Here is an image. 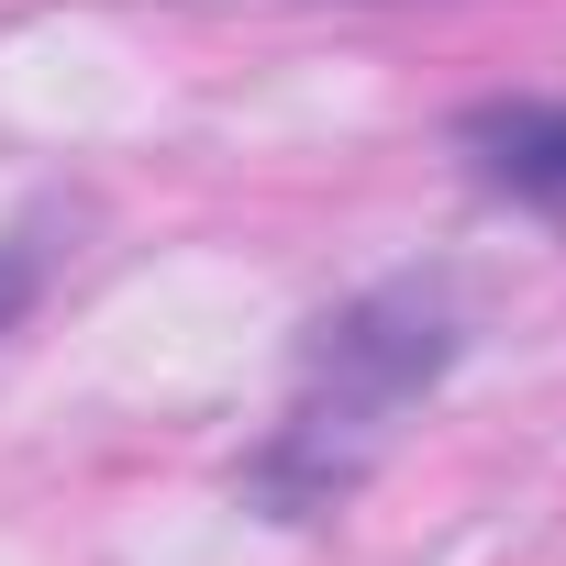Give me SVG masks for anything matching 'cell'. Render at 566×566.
Returning <instances> with one entry per match:
<instances>
[{
  "label": "cell",
  "instance_id": "obj_4",
  "mask_svg": "<svg viewBox=\"0 0 566 566\" xmlns=\"http://www.w3.org/2000/svg\"><path fill=\"white\" fill-rule=\"evenodd\" d=\"M45 277H56V255H45V233H34V222H23V233H0V334H23V323H34Z\"/></svg>",
  "mask_w": 566,
  "mask_h": 566
},
{
  "label": "cell",
  "instance_id": "obj_2",
  "mask_svg": "<svg viewBox=\"0 0 566 566\" xmlns=\"http://www.w3.org/2000/svg\"><path fill=\"white\" fill-rule=\"evenodd\" d=\"M455 156L489 200L533 211V222H566V90H500V101H467L455 112Z\"/></svg>",
  "mask_w": 566,
  "mask_h": 566
},
{
  "label": "cell",
  "instance_id": "obj_1",
  "mask_svg": "<svg viewBox=\"0 0 566 566\" xmlns=\"http://www.w3.org/2000/svg\"><path fill=\"white\" fill-rule=\"evenodd\" d=\"M467 356V312L444 277H378V290L334 301L312 334H301V400L356 422V433H389V411L433 400Z\"/></svg>",
  "mask_w": 566,
  "mask_h": 566
},
{
  "label": "cell",
  "instance_id": "obj_3",
  "mask_svg": "<svg viewBox=\"0 0 566 566\" xmlns=\"http://www.w3.org/2000/svg\"><path fill=\"white\" fill-rule=\"evenodd\" d=\"M367 467H378V433H356V422L301 400L290 422H266V444L233 467V489H244L255 522H323V511H345L367 489Z\"/></svg>",
  "mask_w": 566,
  "mask_h": 566
}]
</instances>
